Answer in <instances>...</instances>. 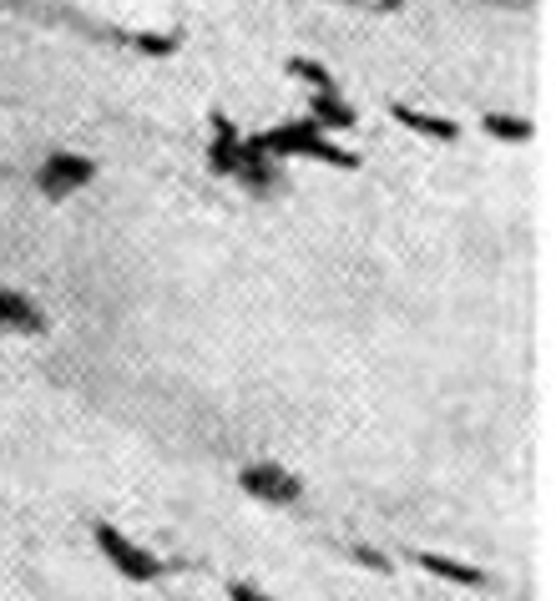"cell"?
<instances>
[{"label": "cell", "mask_w": 556, "mask_h": 601, "mask_svg": "<svg viewBox=\"0 0 556 601\" xmlns=\"http://www.w3.org/2000/svg\"><path fill=\"white\" fill-rule=\"evenodd\" d=\"M264 152L268 158H293V152H304V158H318V162H334V167H355L345 147L324 142V131L314 122H293V127H278L264 137Z\"/></svg>", "instance_id": "6da1fadb"}, {"label": "cell", "mask_w": 556, "mask_h": 601, "mask_svg": "<svg viewBox=\"0 0 556 601\" xmlns=\"http://www.w3.org/2000/svg\"><path fill=\"white\" fill-rule=\"evenodd\" d=\"M96 546H102L106 562L117 566L127 581H137V587H147V581H158V576H162V562H158V556H152V551H142L137 541H127L117 525L96 521Z\"/></svg>", "instance_id": "7a4b0ae2"}, {"label": "cell", "mask_w": 556, "mask_h": 601, "mask_svg": "<svg viewBox=\"0 0 556 601\" xmlns=\"http://www.w3.org/2000/svg\"><path fill=\"white\" fill-rule=\"evenodd\" d=\"M239 485L248 490L253 500H264V506H289V500L304 496V481H299V475H289L283 465H274V460H258V465H248V471L239 475Z\"/></svg>", "instance_id": "3957f363"}, {"label": "cell", "mask_w": 556, "mask_h": 601, "mask_svg": "<svg viewBox=\"0 0 556 601\" xmlns=\"http://www.w3.org/2000/svg\"><path fill=\"white\" fill-rule=\"evenodd\" d=\"M40 193L46 197H67L77 193V187H86L96 177V162L92 158H77V152H56V158L40 162Z\"/></svg>", "instance_id": "277c9868"}, {"label": "cell", "mask_w": 556, "mask_h": 601, "mask_svg": "<svg viewBox=\"0 0 556 601\" xmlns=\"http://www.w3.org/2000/svg\"><path fill=\"white\" fill-rule=\"evenodd\" d=\"M0 328H5V334H40L46 319L31 309L26 293H5V288H0Z\"/></svg>", "instance_id": "5b68a950"}, {"label": "cell", "mask_w": 556, "mask_h": 601, "mask_svg": "<svg viewBox=\"0 0 556 601\" xmlns=\"http://www.w3.org/2000/svg\"><path fill=\"white\" fill-rule=\"evenodd\" d=\"M415 562H420L430 576H440V581H451V587H480V581H486V576H480V566L455 562V556H436V551H420Z\"/></svg>", "instance_id": "8992f818"}, {"label": "cell", "mask_w": 556, "mask_h": 601, "mask_svg": "<svg viewBox=\"0 0 556 601\" xmlns=\"http://www.w3.org/2000/svg\"><path fill=\"white\" fill-rule=\"evenodd\" d=\"M395 122L410 131H425V137H436V142H455L461 137V127L445 117H430V112H415V106H395Z\"/></svg>", "instance_id": "52a82bcc"}, {"label": "cell", "mask_w": 556, "mask_h": 601, "mask_svg": "<svg viewBox=\"0 0 556 601\" xmlns=\"http://www.w3.org/2000/svg\"><path fill=\"white\" fill-rule=\"evenodd\" d=\"M314 127H318V131H324V127H334V131H339V127H355V112H349V106L339 102L334 92H318V96H314Z\"/></svg>", "instance_id": "ba28073f"}, {"label": "cell", "mask_w": 556, "mask_h": 601, "mask_svg": "<svg viewBox=\"0 0 556 601\" xmlns=\"http://www.w3.org/2000/svg\"><path fill=\"white\" fill-rule=\"evenodd\" d=\"M486 131H490V137H506V142H526V137H531V122L490 112V117H486Z\"/></svg>", "instance_id": "9c48e42d"}, {"label": "cell", "mask_w": 556, "mask_h": 601, "mask_svg": "<svg viewBox=\"0 0 556 601\" xmlns=\"http://www.w3.org/2000/svg\"><path fill=\"white\" fill-rule=\"evenodd\" d=\"M212 167L239 172V137H233L228 127H218V142H212Z\"/></svg>", "instance_id": "30bf717a"}, {"label": "cell", "mask_w": 556, "mask_h": 601, "mask_svg": "<svg viewBox=\"0 0 556 601\" xmlns=\"http://www.w3.org/2000/svg\"><path fill=\"white\" fill-rule=\"evenodd\" d=\"M289 71H293V77H304V81H314L318 92H329V77H324V66H314V61H289Z\"/></svg>", "instance_id": "8fae6325"}, {"label": "cell", "mask_w": 556, "mask_h": 601, "mask_svg": "<svg viewBox=\"0 0 556 601\" xmlns=\"http://www.w3.org/2000/svg\"><path fill=\"white\" fill-rule=\"evenodd\" d=\"M137 51L167 56V51H177V41H173V36H137Z\"/></svg>", "instance_id": "7c38bea8"}, {"label": "cell", "mask_w": 556, "mask_h": 601, "mask_svg": "<svg viewBox=\"0 0 556 601\" xmlns=\"http://www.w3.org/2000/svg\"><path fill=\"white\" fill-rule=\"evenodd\" d=\"M228 597H233V601H274V597H264L258 587H248V581H233V587H228Z\"/></svg>", "instance_id": "4fadbf2b"}]
</instances>
